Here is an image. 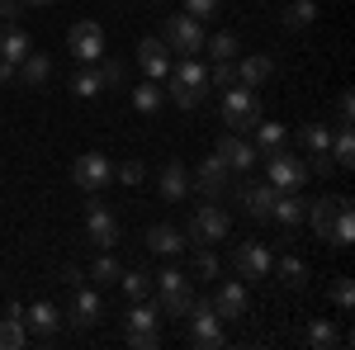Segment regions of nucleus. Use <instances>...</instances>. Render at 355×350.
I'll use <instances>...</instances> for the list:
<instances>
[{
    "mask_svg": "<svg viewBox=\"0 0 355 350\" xmlns=\"http://www.w3.org/2000/svg\"><path fill=\"white\" fill-rule=\"evenodd\" d=\"M204 95H209V67L199 57L171 62V71H166V100H175L180 109H194Z\"/></svg>",
    "mask_w": 355,
    "mask_h": 350,
    "instance_id": "f257e3e1",
    "label": "nucleus"
},
{
    "mask_svg": "<svg viewBox=\"0 0 355 350\" xmlns=\"http://www.w3.org/2000/svg\"><path fill=\"white\" fill-rule=\"evenodd\" d=\"M218 114H223V128H227V133H251V128L261 123V95H256L251 85H227Z\"/></svg>",
    "mask_w": 355,
    "mask_h": 350,
    "instance_id": "f03ea898",
    "label": "nucleus"
},
{
    "mask_svg": "<svg viewBox=\"0 0 355 350\" xmlns=\"http://www.w3.org/2000/svg\"><path fill=\"white\" fill-rule=\"evenodd\" d=\"M152 289H157V313L162 317H185L194 308V289H190V279L180 274V270L171 265V270H162V274H152Z\"/></svg>",
    "mask_w": 355,
    "mask_h": 350,
    "instance_id": "7ed1b4c3",
    "label": "nucleus"
},
{
    "mask_svg": "<svg viewBox=\"0 0 355 350\" xmlns=\"http://www.w3.org/2000/svg\"><path fill=\"white\" fill-rule=\"evenodd\" d=\"M204 24L199 19H190L185 10L180 15H166V24H162V43L171 48V53H180V57H199L204 53Z\"/></svg>",
    "mask_w": 355,
    "mask_h": 350,
    "instance_id": "20e7f679",
    "label": "nucleus"
},
{
    "mask_svg": "<svg viewBox=\"0 0 355 350\" xmlns=\"http://www.w3.org/2000/svg\"><path fill=\"white\" fill-rule=\"evenodd\" d=\"M266 161V180H270L275 189H303L308 185V161L303 157H294V152H270V157H261Z\"/></svg>",
    "mask_w": 355,
    "mask_h": 350,
    "instance_id": "39448f33",
    "label": "nucleus"
},
{
    "mask_svg": "<svg viewBox=\"0 0 355 350\" xmlns=\"http://www.w3.org/2000/svg\"><path fill=\"white\" fill-rule=\"evenodd\" d=\"M190 242H199V246H214V242H223L227 237V213L218 209V199H204L199 209L190 213V232H185Z\"/></svg>",
    "mask_w": 355,
    "mask_h": 350,
    "instance_id": "423d86ee",
    "label": "nucleus"
},
{
    "mask_svg": "<svg viewBox=\"0 0 355 350\" xmlns=\"http://www.w3.org/2000/svg\"><path fill=\"white\" fill-rule=\"evenodd\" d=\"M128 346L133 350H157L162 346V313L147 308L142 298H137L133 313H128Z\"/></svg>",
    "mask_w": 355,
    "mask_h": 350,
    "instance_id": "0eeeda50",
    "label": "nucleus"
},
{
    "mask_svg": "<svg viewBox=\"0 0 355 350\" xmlns=\"http://www.w3.org/2000/svg\"><path fill=\"white\" fill-rule=\"evenodd\" d=\"M67 53L76 57L81 67L100 62V57H105V28L95 24V19H81V24H71V33H67Z\"/></svg>",
    "mask_w": 355,
    "mask_h": 350,
    "instance_id": "6e6552de",
    "label": "nucleus"
},
{
    "mask_svg": "<svg viewBox=\"0 0 355 350\" xmlns=\"http://www.w3.org/2000/svg\"><path fill=\"white\" fill-rule=\"evenodd\" d=\"M71 180L81 189H90V194H100V189L114 180V161L105 152H81V157L71 161Z\"/></svg>",
    "mask_w": 355,
    "mask_h": 350,
    "instance_id": "1a4fd4ad",
    "label": "nucleus"
},
{
    "mask_svg": "<svg viewBox=\"0 0 355 350\" xmlns=\"http://www.w3.org/2000/svg\"><path fill=\"white\" fill-rule=\"evenodd\" d=\"M185 322H190V346H204V350L223 346V317L209 303H194L190 313H185Z\"/></svg>",
    "mask_w": 355,
    "mask_h": 350,
    "instance_id": "9d476101",
    "label": "nucleus"
},
{
    "mask_svg": "<svg viewBox=\"0 0 355 350\" xmlns=\"http://www.w3.org/2000/svg\"><path fill=\"white\" fill-rule=\"evenodd\" d=\"M209 308L218 313L223 322H242L246 313H251V298H246V284H242V279H223L218 289H214V298H209Z\"/></svg>",
    "mask_w": 355,
    "mask_h": 350,
    "instance_id": "9b49d317",
    "label": "nucleus"
},
{
    "mask_svg": "<svg viewBox=\"0 0 355 350\" xmlns=\"http://www.w3.org/2000/svg\"><path fill=\"white\" fill-rule=\"evenodd\" d=\"M232 265H237V274H242V279H251V284H256V279H266V274H270V246L266 242H237V251H232Z\"/></svg>",
    "mask_w": 355,
    "mask_h": 350,
    "instance_id": "f8f14e48",
    "label": "nucleus"
},
{
    "mask_svg": "<svg viewBox=\"0 0 355 350\" xmlns=\"http://www.w3.org/2000/svg\"><path fill=\"white\" fill-rule=\"evenodd\" d=\"M24 331H28V336H38V341H53L57 331H62V308L48 303V298L28 303V308H24Z\"/></svg>",
    "mask_w": 355,
    "mask_h": 350,
    "instance_id": "ddd939ff",
    "label": "nucleus"
},
{
    "mask_svg": "<svg viewBox=\"0 0 355 350\" xmlns=\"http://www.w3.org/2000/svg\"><path fill=\"white\" fill-rule=\"evenodd\" d=\"M85 237L100 246V251H110L114 242H119V218L95 199V204H85Z\"/></svg>",
    "mask_w": 355,
    "mask_h": 350,
    "instance_id": "4468645a",
    "label": "nucleus"
},
{
    "mask_svg": "<svg viewBox=\"0 0 355 350\" xmlns=\"http://www.w3.org/2000/svg\"><path fill=\"white\" fill-rule=\"evenodd\" d=\"M214 157H218L227 170H251V166L261 161V157H256V147H251L242 133H223L218 147H214Z\"/></svg>",
    "mask_w": 355,
    "mask_h": 350,
    "instance_id": "2eb2a0df",
    "label": "nucleus"
},
{
    "mask_svg": "<svg viewBox=\"0 0 355 350\" xmlns=\"http://www.w3.org/2000/svg\"><path fill=\"white\" fill-rule=\"evenodd\" d=\"M137 67H142L147 81H166V71H171V48H166L162 38H137Z\"/></svg>",
    "mask_w": 355,
    "mask_h": 350,
    "instance_id": "dca6fc26",
    "label": "nucleus"
},
{
    "mask_svg": "<svg viewBox=\"0 0 355 350\" xmlns=\"http://www.w3.org/2000/svg\"><path fill=\"white\" fill-rule=\"evenodd\" d=\"M71 326H95L100 317H105V298H100V289H85V284H76L71 289Z\"/></svg>",
    "mask_w": 355,
    "mask_h": 350,
    "instance_id": "f3484780",
    "label": "nucleus"
},
{
    "mask_svg": "<svg viewBox=\"0 0 355 350\" xmlns=\"http://www.w3.org/2000/svg\"><path fill=\"white\" fill-rule=\"evenodd\" d=\"M237 199H242V209L256 218V222H266V218H270V209H275V199H279V189H275L270 180H251V185L237 189Z\"/></svg>",
    "mask_w": 355,
    "mask_h": 350,
    "instance_id": "a211bd4d",
    "label": "nucleus"
},
{
    "mask_svg": "<svg viewBox=\"0 0 355 350\" xmlns=\"http://www.w3.org/2000/svg\"><path fill=\"white\" fill-rule=\"evenodd\" d=\"M227 175H232V170H227L218 157H209V161L199 166V175L190 180V189H199L204 199H223V194H227Z\"/></svg>",
    "mask_w": 355,
    "mask_h": 350,
    "instance_id": "6ab92c4d",
    "label": "nucleus"
},
{
    "mask_svg": "<svg viewBox=\"0 0 355 350\" xmlns=\"http://www.w3.org/2000/svg\"><path fill=\"white\" fill-rule=\"evenodd\" d=\"M341 204H346V194H322V199H313V204H308V222H313V232H318V237H322V242H327V232H331V218H336V209H341Z\"/></svg>",
    "mask_w": 355,
    "mask_h": 350,
    "instance_id": "aec40b11",
    "label": "nucleus"
},
{
    "mask_svg": "<svg viewBox=\"0 0 355 350\" xmlns=\"http://www.w3.org/2000/svg\"><path fill=\"white\" fill-rule=\"evenodd\" d=\"M162 199L166 204H180L185 194H190V170H185V161H166L162 166Z\"/></svg>",
    "mask_w": 355,
    "mask_h": 350,
    "instance_id": "412c9836",
    "label": "nucleus"
},
{
    "mask_svg": "<svg viewBox=\"0 0 355 350\" xmlns=\"http://www.w3.org/2000/svg\"><path fill=\"white\" fill-rule=\"evenodd\" d=\"M303 213H308V199H299V189H279V199H275L270 218L279 222V227H299Z\"/></svg>",
    "mask_w": 355,
    "mask_h": 350,
    "instance_id": "4be33fe9",
    "label": "nucleus"
},
{
    "mask_svg": "<svg viewBox=\"0 0 355 350\" xmlns=\"http://www.w3.org/2000/svg\"><path fill=\"white\" fill-rule=\"evenodd\" d=\"M185 232H175L171 222H157V227H147V251H157V256H180L185 251Z\"/></svg>",
    "mask_w": 355,
    "mask_h": 350,
    "instance_id": "5701e85b",
    "label": "nucleus"
},
{
    "mask_svg": "<svg viewBox=\"0 0 355 350\" xmlns=\"http://www.w3.org/2000/svg\"><path fill=\"white\" fill-rule=\"evenodd\" d=\"M48 81H53V62H48V53H28L24 62H19V85H24V90H43Z\"/></svg>",
    "mask_w": 355,
    "mask_h": 350,
    "instance_id": "b1692460",
    "label": "nucleus"
},
{
    "mask_svg": "<svg viewBox=\"0 0 355 350\" xmlns=\"http://www.w3.org/2000/svg\"><path fill=\"white\" fill-rule=\"evenodd\" d=\"M270 76H275V62L266 53H251V57L237 62V85H251V90H256V85H266Z\"/></svg>",
    "mask_w": 355,
    "mask_h": 350,
    "instance_id": "393cba45",
    "label": "nucleus"
},
{
    "mask_svg": "<svg viewBox=\"0 0 355 350\" xmlns=\"http://www.w3.org/2000/svg\"><path fill=\"white\" fill-rule=\"evenodd\" d=\"M33 53V43H28V33L24 28H15V24H0V62H24V57Z\"/></svg>",
    "mask_w": 355,
    "mask_h": 350,
    "instance_id": "a878e982",
    "label": "nucleus"
},
{
    "mask_svg": "<svg viewBox=\"0 0 355 350\" xmlns=\"http://www.w3.org/2000/svg\"><path fill=\"white\" fill-rule=\"evenodd\" d=\"M327 242L336 246V251H346V246L355 242V209H351V199L336 209V218H331V232H327Z\"/></svg>",
    "mask_w": 355,
    "mask_h": 350,
    "instance_id": "bb28decb",
    "label": "nucleus"
},
{
    "mask_svg": "<svg viewBox=\"0 0 355 350\" xmlns=\"http://www.w3.org/2000/svg\"><path fill=\"white\" fill-rule=\"evenodd\" d=\"M251 133H256V142H251V147H256V157H270V152H279V147H284L289 128H284V123H266V119H261Z\"/></svg>",
    "mask_w": 355,
    "mask_h": 350,
    "instance_id": "cd10ccee",
    "label": "nucleus"
},
{
    "mask_svg": "<svg viewBox=\"0 0 355 350\" xmlns=\"http://www.w3.org/2000/svg\"><path fill=\"white\" fill-rule=\"evenodd\" d=\"M67 90H71L76 100H95V95L105 90V81H100V71H95V67H81V71H71V76H67Z\"/></svg>",
    "mask_w": 355,
    "mask_h": 350,
    "instance_id": "c85d7f7f",
    "label": "nucleus"
},
{
    "mask_svg": "<svg viewBox=\"0 0 355 350\" xmlns=\"http://www.w3.org/2000/svg\"><path fill=\"white\" fill-rule=\"evenodd\" d=\"M327 157H331L336 170H351V166H355V137H351V128H336V133H331Z\"/></svg>",
    "mask_w": 355,
    "mask_h": 350,
    "instance_id": "c756f323",
    "label": "nucleus"
},
{
    "mask_svg": "<svg viewBox=\"0 0 355 350\" xmlns=\"http://www.w3.org/2000/svg\"><path fill=\"white\" fill-rule=\"evenodd\" d=\"M162 105H166V85L162 81H142L133 90V109H137V114H157Z\"/></svg>",
    "mask_w": 355,
    "mask_h": 350,
    "instance_id": "7c9ffc66",
    "label": "nucleus"
},
{
    "mask_svg": "<svg viewBox=\"0 0 355 350\" xmlns=\"http://www.w3.org/2000/svg\"><path fill=\"white\" fill-rule=\"evenodd\" d=\"M318 19V0H289L284 5V28H308Z\"/></svg>",
    "mask_w": 355,
    "mask_h": 350,
    "instance_id": "2f4dec72",
    "label": "nucleus"
},
{
    "mask_svg": "<svg viewBox=\"0 0 355 350\" xmlns=\"http://www.w3.org/2000/svg\"><path fill=\"white\" fill-rule=\"evenodd\" d=\"M279 279H284L289 289H303V284H308V265H303V256L284 251V256H279Z\"/></svg>",
    "mask_w": 355,
    "mask_h": 350,
    "instance_id": "473e14b6",
    "label": "nucleus"
},
{
    "mask_svg": "<svg viewBox=\"0 0 355 350\" xmlns=\"http://www.w3.org/2000/svg\"><path fill=\"white\" fill-rule=\"evenodd\" d=\"M204 53H214V62H232L242 53V43H237V33H214V38H204Z\"/></svg>",
    "mask_w": 355,
    "mask_h": 350,
    "instance_id": "72a5a7b5",
    "label": "nucleus"
},
{
    "mask_svg": "<svg viewBox=\"0 0 355 350\" xmlns=\"http://www.w3.org/2000/svg\"><path fill=\"white\" fill-rule=\"evenodd\" d=\"M119 289L137 303V298L152 294V274H147V270H123V274H119Z\"/></svg>",
    "mask_w": 355,
    "mask_h": 350,
    "instance_id": "f704fd0d",
    "label": "nucleus"
},
{
    "mask_svg": "<svg viewBox=\"0 0 355 350\" xmlns=\"http://www.w3.org/2000/svg\"><path fill=\"white\" fill-rule=\"evenodd\" d=\"M24 341H28L24 317H10V313H5V322H0V350H19Z\"/></svg>",
    "mask_w": 355,
    "mask_h": 350,
    "instance_id": "c9c22d12",
    "label": "nucleus"
},
{
    "mask_svg": "<svg viewBox=\"0 0 355 350\" xmlns=\"http://www.w3.org/2000/svg\"><path fill=\"white\" fill-rule=\"evenodd\" d=\"M119 261L114 256H95V265H90V279H95V289H110V284H119Z\"/></svg>",
    "mask_w": 355,
    "mask_h": 350,
    "instance_id": "e433bc0d",
    "label": "nucleus"
},
{
    "mask_svg": "<svg viewBox=\"0 0 355 350\" xmlns=\"http://www.w3.org/2000/svg\"><path fill=\"white\" fill-rule=\"evenodd\" d=\"M299 142L308 147V152H327V147H331V128H327V123H303Z\"/></svg>",
    "mask_w": 355,
    "mask_h": 350,
    "instance_id": "4c0bfd02",
    "label": "nucleus"
},
{
    "mask_svg": "<svg viewBox=\"0 0 355 350\" xmlns=\"http://www.w3.org/2000/svg\"><path fill=\"white\" fill-rule=\"evenodd\" d=\"M336 341H341V331H336L327 317H318V322L308 326V346H313V350H331Z\"/></svg>",
    "mask_w": 355,
    "mask_h": 350,
    "instance_id": "58836bf2",
    "label": "nucleus"
},
{
    "mask_svg": "<svg viewBox=\"0 0 355 350\" xmlns=\"http://www.w3.org/2000/svg\"><path fill=\"white\" fill-rule=\"evenodd\" d=\"M218 270H223V261H218L214 246H199V251H194V274H199V279H218Z\"/></svg>",
    "mask_w": 355,
    "mask_h": 350,
    "instance_id": "ea45409f",
    "label": "nucleus"
},
{
    "mask_svg": "<svg viewBox=\"0 0 355 350\" xmlns=\"http://www.w3.org/2000/svg\"><path fill=\"white\" fill-rule=\"evenodd\" d=\"M331 298H336V308H341V313H351V308H355V284L346 279V274H336V279H331Z\"/></svg>",
    "mask_w": 355,
    "mask_h": 350,
    "instance_id": "a19ab883",
    "label": "nucleus"
},
{
    "mask_svg": "<svg viewBox=\"0 0 355 350\" xmlns=\"http://www.w3.org/2000/svg\"><path fill=\"white\" fill-rule=\"evenodd\" d=\"M209 85H214V90L237 85V67H232V62H214V67H209Z\"/></svg>",
    "mask_w": 355,
    "mask_h": 350,
    "instance_id": "79ce46f5",
    "label": "nucleus"
},
{
    "mask_svg": "<svg viewBox=\"0 0 355 350\" xmlns=\"http://www.w3.org/2000/svg\"><path fill=\"white\" fill-rule=\"evenodd\" d=\"M185 15L204 24V19H214V15H218V0H185Z\"/></svg>",
    "mask_w": 355,
    "mask_h": 350,
    "instance_id": "37998d69",
    "label": "nucleus"
},
{
    "mask_svg": "<svg viewBox=\"0 0 355 350\" xmlns=\"http://www.w3.org/2000/svg\"><path fill=\"white\" fill-rule=\"evenodd\" d=\"M114 175H119L123 185H142V180H147V166H142V161H123Z\"/></svg>",
    "mask_w": 355,
    "mask_h": 350,
    "instance_id": "c03bdc74",
    "label": "nucleus"
},
{
    "mask_svg": "<svg viewBox=\"0 0 355 350\" xmlns=\"http://www.w3.org/2000/svg\"><path fill=\"white\" fill-rule=\"evenodd\" d=\"M351 109H355L351 90H341V100H336V128H351Z\"/></svg>",
    "mask_w": 355,
    "mask_h": 350,
    "instance_id": "a18cd8bd",
    "label": "nucleus"
},
{
    "mask_svg": "<svg viewBox=\"0 0 355 350\" xmlns=\"http://www.w3.org/2000/svg\"><path fill=\"white\" fill-rule=\"evenodd\" d=\"M19 10H24V0H0V19H5V24H15Z\"/></svg>",
    "mask_w": 355,
    "mask_h": 350,
    "instance_id": "49530a36",
    "label": "nucleus"
},
{
    "mask_svg": "<svg viewBox=\"0 0 355 350\" xmlns=\"http://www.w3.org/2000/svg\"><path fill=\"white\" fill-rule=\"evenodd\" d=\"M100 81H105V85H119V81H123V62H105Z\"/></svg>",
    "mask_w": 355,
    "mask_h": 350,
    "instance_id": "de8ad7c7",
    "label": "nucleus"
},
{
    "mask_svg": "<svg viewBox=\"0 0 355 350\" xmlns=\"http://www.w3.org/2000/svg\"><path fill=\"white\" fill-rule=\"evenodd\" d=\"M15 81H19V67H15V62H0V90L15 85Z\"/></svg>",
    "mask_w": 355,
    "mask_h": 350,
    "instance_id": "09e8293b",
    "label": "nucleus"
},
{
    "mask_svg": "<svg viewBox=\"0 0 355 350\" xmlns=\"http://www.w3.org/2000/svg\"><path fill=\"white\" fill-rule=\"evenodd\" d=\"M62 284H67V289H76V284H85V279H81V270H76V265H62Z\"/></svg>",
    "mask_w": 355,
    "mask_h": 350,
    "instance_id": "8fccbe9b",
    "label": "nucleus"
},
{
    "mask_svg": "<svg viewBox=\"0 0 355 350\" xmlns=\"http://www.w3.org/2000/svg\"><path fill=\"white\" fill-rule=\"evenodd\" d=\"M28 10H48V5H57V0H24Z\"/></svg>",
    "mask_w": 355,
    "mask_h": 350,
    "instance_id": "3c124183",
    "label": "nucleus"
},
{
    "mask_svg": "<svg viewBox=\"0 0 355 350\" xmlns=\"http://www.w3.org/2000/svg\"><path fill=\"white\" fill-rule=\"evenodd\" d=\"M152 5H166V0H152Z\"/></svg>",
    "mask_w": 355,
    "mask_h": 350,
    "instance_id": "603ef678",
    "label": "nucleus"
}]
</instances>
